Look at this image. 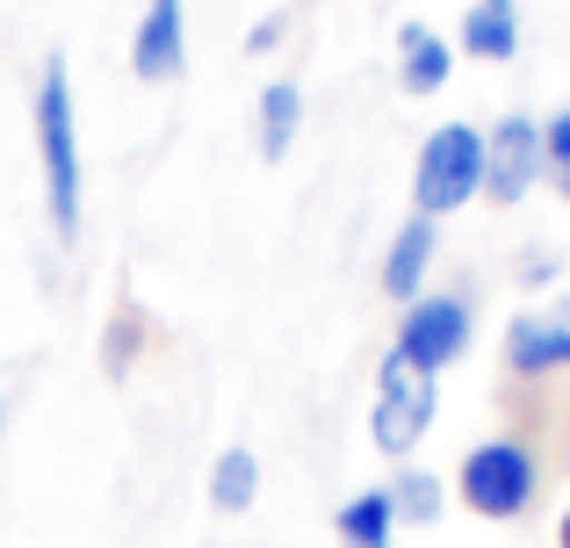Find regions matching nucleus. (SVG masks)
Wrapping results in <instances>:
<instances>
[{
    "label": "nucleus",
    "instance_id": "nucleus-1",
    "mask_svg": "<svg viewBox=\"0 0 570 548\" xmlns=\"http://www.w3.org/2000/svg\"><path fill=\"white\" fill-rule=\"evenodd\" d=\"M29 130H37V167H43V210L58 239H80L87 217V152H80V109H72V66L66 51L43 58L37 94H29Z\"/></svg>",
    "mask_w": 570,
    "mask_h": 548
},
{
    "label": "nucleus",
    "instance_id": "nucleus-2",
    "mask_svg": "<svg viewBox=\"0 0 570 548\" xmlns=\"http://www.w3.org/2000/svg\"><path fill=\"white\" fill-rule=\"evenodd\" d=\"M455 498L476 520H528L542 498V462L520 434H491L455 462Z\"/></svg>",
    "mask_w": 570,
    "mask_h": 548
},
{
    "label": "nucleus",
    "instance_id": "nucleus-3",
    "mask_svg": "<svg viewBox=\"0 0 570 548\" xmlns=\"http://www.w3.org/2000/svg\"><path fill=\"white\" fill-rule=\"evenodd\" d=\"M476 196H484V130L448 116V123L426 130V145L412 159V217L441 225V217H455Z\"/></svg>",
    "mask_w": 570,
    "mask_h": 548
},
{
    "label": "nucleus",
    "instance_id": "nucleus-4",
    "mask_svg": "<svg viewBox=\"0 0 570 548\" xmlns=\"http://www.w3.org/2000/svg\"><path fill=\"white\" fill-rule=\"evenodd\" d=\"M433 411H441V376H426V368L397 361V353H383L376 368V397H368V440H376L383 455H412L419 440L433 434Z\"/></svg>",
    "mask_w": 570,
    "mask_h": 548
},
{
    "label": "nucleus",
    "instance_id": "nucleus-5",
    "mask_svg": "<svg viewBox=\"0 0 570 548\" xmlns=\"http://www.w3.org/2000/svg\"><path fill=\"white\" fill-rule=\"evenodd\" d=\"M470 332H476L470 296L426 289V296H412V303H404L390 353H397V361H412V368H426V376H441V368H455L462 353H470Z\"/></svg>",
    "mask_w": 570,
    "mask_h": 548
},
{
    "label": "nucleus",
    "instance_id": "nucleus-6",
    "mask_svg": "<svg viewBox=\"0 0 570 548\" xmlns=\"http://www.w3.org/2000/svg\"><path fill=\"white\" fill-rule=\"evenodd\" d=\"M499 368H505V376H520V382L570 368V296H549V303H528V310L505 318Z\"/></svg>",
    "mask_w": 570,
    "mask_h": 548
},
{
    "label": "nucleus",
    "instance_id": "nucleus-7",
    "mask_svg": "<svg viewBox=\"0 0 570 548\" xmlns=\"http://www.w3.org/2000/svg\"><path fill=\"white\" fill-rule=\"evenodd\" d=\"M542 181V116H499L484 130V196L491 202H520Z\"/></svg>",
    "mask_w": 570,
    "mask_h": 548
},
{
    "label": "nucleus",
    "instance_id": "nucleus-8",
    "mask_svg": "<svg viewBox=\"0 0 570 548\" xmlns=\"http://www.w3.org/2000/svg\"><path fill=\"white\" fill-rule=\"evenodd\" d=\"M130 72L145 87H167L188 72V0H145L130 29Z\"/></svg>",
    "mask_w": 570,
    "mask_h": 548
},
{
    "label": "nucleus",
    "instance_id": "nucleus-9",
    "mask_svg": "<svg viewBox=\"0 0 570 548\" xmlns=\"http://www.w3.org/2000/svg\"><path fill=\"white\" fill-rule=\"evenodd\" d=\"M433 253H441V231L426 225V217H404L397 231H390L383 246V296H397V303H412V296H426V275H433Z\"/></svg>",
    "mask_w": 570,
    "mask_h": 548
},
{
    "label": "nucleus",
    "instance_id": "nucleus-10",
    "mask_svg": "<svg viewBox=\"0 0 570 548\" xmlns=\"http://www.w3.org/2000/svg\"><path fill=\"white\" fill-rule=\"evenodd\" d=\"M455 80V43L433 22H404L397 29V87L404 94H441Z\"/></svg>",
    "mask_w": 570,
    "mask_h": 548
},
{
    "label": "nucleus",
    "instance_id": "nucleus-11",
    "mask_svg": "<svg viewBox=\"0 0 570 548\" xmlns=\"http://www.w3.org/2000/svg\"><path fill=\"white\" fill-rule=\"evenodd\" d=\"M455 58H484V66L520 58V0H470V8H462Z\"/></svg>",
    "mask_w": 570,
    "mask_h": 548
},
{
    "label": "nucleus",
    "instance_id": "nucleus-12",
    "mask_svg": "<svg viewBox=\"0 0 570 548\" xmlns=\"http://www.w3.org/2000/svg\"><path fill=\"white\" fill-rule=\"evenodd\" d=\"M296 130H304V80H267L261 94H253V145H261V159H282L296 145Z\"/></svg>",
    "mask_w": 570,
    "mask_h": 548
},
{
    "label": "nucleus",
    "instance_id": "nucleus-13",
    "mask_svg": "<svg viewBox=\"0 0 570 548\" xmlns=\"http://www.w3.org/2000/svg\"><path fill=\"white\" fill-rule=\"evenodd\" d=\"M383 498H390V512H397V527H433V520L448 512V477H433V469L404 462L397 477L383 484Z\"/></svg>",
    "mask_w": 570,
    "mask_h": 548
},
{
    "label": "nucleus",
    "instance_id": "nucleus-14",
    "mask_svg": "<svg viewBox=\"0 0 570 548\" xmlns=\"http://www.w3.org/2000/svg\"><path fill=\"white\" fill-rule=\"evenodd\" d=\"M253 498H261V455H253L246 440H232V448H217V462H209V506L253 512Z\"/></svg>",
    "mask_w": 570,
    "mask_h": 548
},
{
    "label": "nucleus",
    "instance_id": "nucleus-15",
    "mask_svg": "<svg viewBox=\"0 0 570 548\" xmlns=\"http://www.w3.org/2000/svg\"><path fill=\"white\" fill-rule=\"evenodd\" d=\"M333 535H340V548H390L397 541V512H390L383 484L376 491H354L347 506L333 512Z\"/></svg>",
    "mask_w": 570,
    "mask_h": 548
},
{
    "label": "nucleus",
    "instance_id": "nucleus-16",
    "mask_svg": "<svg viewBox=\"0 0 570 548\" xmlns=\"http://www.w3.org/2000/svg\"><path fill=\"white\" fill-rule=\"evenodd\" d=\"M542 181L570 202V109L542 116Z\"/></svg>",
    "mask_w": 570,
    "mask_h": 548
},
{
    "label": "nucleus",
    "instance_id": "nucleus-17",
    "mask_svg": "<svg viewBox=\"0 0 570 548\" xmlns=\"http://www.w3.org/2000/svg\"><path fill=\"white\" fill-rule=\"evenodd\" d=\"M130 339H138V310H124V318H116V339H109V376H124Z\"/></svg>",
    "mask_w": 570,
    "mask_h": 548
},
{
    "label": "nucleus",
    "instance_id": "nucleus-18",
    "mask_svg": "<svg viewBox=\"0 0 570 548\" xmlns=\"http://www.w3.org/2000/svg\"><path fill=\"white\" fill-rule=\"evenodd\" d=\"M267 43H282V14H261V22L246 29V51H253V58H261Z\"/></svg>",
    "mask_w": 570,
    "mask_h": 548
},
{
    "label": "nucleus",
    "instance_id": "nucleus-19",
    "mask_svg": "<svg viewBox=\"0 0 570 548\" xmlns=\"http://www.w3.org/2000/svg\"><path fill=\"white\" fill-rule=\"evenodd\" d=\"M557 275V253H528V281H549Z\"/></svg>",
    "mask_w": 570,
    "mask_h": 548
},
{
    "label": "nucleus",
    "instance_id": "nucleus-20",
    "mask_svg": "<svg viewBox=\"0 0 570 548\" xmlns=\"http://www.w3.org/2000/svg\"><path fill=\"white\" fill-rule=\"evenodd\" d=\"M557 548H570V506H563V520H557Z\"/></svg>",
    "mask_w": 570,
    "mask_h": 548
}]
</instances>
